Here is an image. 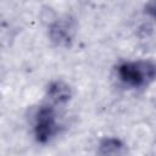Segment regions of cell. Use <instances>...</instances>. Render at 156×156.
I'll return each instance as SVG.
<instances>
[{
  "instance_id": "obj_1",
  "label": "cell",
  "mask_w": 156,
  "mask_h": 156,
  "mask_svg": "<svg viewBox=\"0 0 156 156\" xmlns=\"http://www.w3.org/2000/svg\"><path fill=\"white\" fill-rule=\"evenodd\" d=\"M117 73L126 85L144 88L156 79V63L149 60L127 61L118 66Z\"/></svg>"
},
{
  "instance_id": "obj_2",
  "label": "cell",
  "mask_w": 156,
  "mask_h": 156,
  "mask_svg": "<svg viewBox=\"0 0 156 156\" xmlns=\"http://www.w3.org/2000/svg\"><path fill=\"white\" fill-rule=\"evenodd\" d=\"M57 132V122L55 110L44 105L40 106L34 117V135L38 143H48Z\"/></svg>"
},
{
  "instance_id": "obj_3",
  "label": "cell",
  "mask_w": 156,
  "mask_h": 156,
  "mask_svg": "<svg viewBox=\"0 0 156 156\" xmlns=\"http://www.w3.org/2000/svg\"><path fill=\"white\" fill-rule=\"evenodd\" d=\"M73 24L67 18L58 20L54 22L49 29V35L51 40L58 46H67L73 38Z\"/></svg>"
},
{
  "instance_id": "obj_4",
  "label": "cell",
  "mask_w": 156,
  "mask_h": 156,
  "mask_svg": "<svg viewBox=\"0 0 156 156\" xmlns=\"http://www.w3.org/2000/svg\"><path fill=\"white\" fill-rule=\"evenodd\" d=\"M127 146L118 138H104L98 146V156H126Z\"/></svg>"
},
{
  "instance_id": "obj_5",
  "label": "cell",
  "mask_w": 156,
  "mask_h": 156,
  "mask_svg": "<svg viewBox=\"0 0 156 156\" xmlns=\"http://www.w3.org/2000/svg\"><path fill=\"white\" fill-rule=\"evenodd\" d=\"M46 95L48 99L54 104H65L72 98V90L67 83L62 80H55L49 84Z\"/></svg>"
},
{
  "instance_id": "obj_6",
  "label": "cell",
  "mask_w": 156,
  "mask_h": 156,
  "mask_svg": "<svg viewBox=\"0 0 156 156\" xmlns=\"http://www.w3.org/2000/svg\"><path fill=\"white\" fill-rule=\"evenodd\" d=\"M147 11H149V12H150V13H151V15H152L155 18H156V5H152V6H150Z\"/></svg>"
}]
</instances>
